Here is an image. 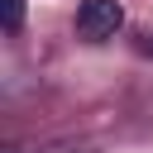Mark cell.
I'll list each match as a JSON object with an SVG mask.
<instances>
[{
	"label": "cell",
	"mask_w": 153,
	"mask_h": 153,
	"mask_svg": "<svg viewBox=\"0 0 153 153\" xmlns=\"http://www.w3.org/2000/svg\"><path fill=\"white\" fill-rule=\"evenodd\" d=\"M5 153H96L91 143H43V148H5Z\"/></svg>",
	"instance_id": "2"
},
{
	"label": "cell",
	"mask_w": 153,
	"mask_h": 153,
	"mask_svg": "<svg viewBox=\"0 0 153 153\" xmlns=\"http://www.w3.org/2000/svg\"><path fill=\"white\" fill-rule=\"evenodd\" d=\"M19 24H24V0H5V29L14 33Z\"/></svg>",
	"instance_id": "3"
},
{
	"label": "cell",
	"mask_w": 153,
	"mask_h": 153,
	"mask_svg": "<svg viewBox=\"0 0 153 153\" xmlns=\"http://www.w3.org/2000/svg\"><path fill=\"white\" fill-rule=\"evenodd\" d=\"M124 24V10L120 0H81L76 10V33L86 43H100V38H115V29Z\"/></svg>",
	"instance_id": "1"
}]
</instances>
